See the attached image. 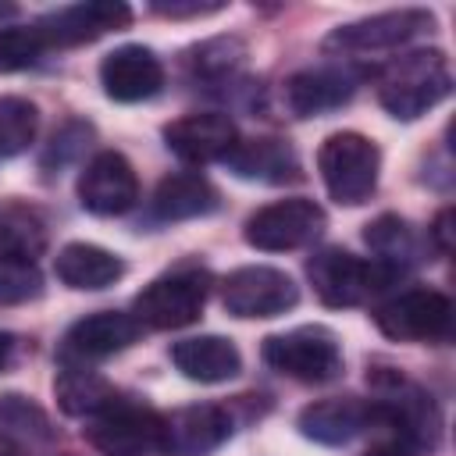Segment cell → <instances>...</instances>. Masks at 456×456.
<instances>
[{
  "instance_id": "obj_1",
  "label": "cell",
  "mask_w": 456,
  "mask_h": 456,
  "mask_svg": "<svg viewBox=\"0 0 456 456\" xmlns=\"http://www.w3.org/2000/svg\"><path fill=\"white\" fill-rule=\"evenodd\" d=\"M449 93H452V71L442 50H413L385 64L378 75V100L399 121H413L428 114Z\"/></svg>"
},
{
  "instance_id": "obj_2",
  "label": "cell",
  "mask_w": 456,
  "mask_h": 456,
  "mask_svg": "<svg viewBox=\"0 0 456 456\" xmlns=\"http://www.w3.org/2000/svg\"><path fill=\"white\" fill-rule=\"evenodd\" d=\"M367 381L374 385V428H385L392 438L406 442L413 452L435 449L442 438V413L435 406V399L406 381L399 370H385V374H367Z\"/></svg>"
},
{
  "instance_id": "obj_3",
  "label": "cell",
  "mask_w": 456,
  "mask_h": 456,
  "mask_svg": "<svg viewBox=\"0 0 456 456\" xmlns=\"http://www.w3.org/2000/svg\"><path fill=\"white\" fill-rule=\"evenodd\" d=\"M317 171L335 203L360 207L378 189L381 150L374 139H367L360 132H335L317 150Z\"/></svg>"
},
{
  "instance_id": "obj_4",
  "label": "cell",
  "mask_w": 456,
  "mask_h": 456,
  "mask_svg": "<svg viewBox=\"0 0 456 456\" xmlns=\"http://www.w3.org/2000/svg\"><path fill=\"white\" fill-rule=\"evenodd\" d=\"M306 274L321 303L342 310V306H360L370 296H378L399 271L381 260H360L338 246H328L306 260Z\"/></svg>"
},
{
  "instance_id": "obj_5",
  "label": "cell",
  "mask_w": 456,
  "mask_h": 456,
  "mask_svg": "<svg viewBox=\"0 0 456 456\" xmlns=\"http://www.w3.org/2000/svg\"><path fill=\"white\" fill-rule=\"evenodd\" d=\"M207 292H210V274L200 264H185V267H175V271L153 278L135 296V303H132L135 314L132 317L146 328L175 331V328H185V324L200 321Z\"/></svg>"
},
{
  "instance_id": "obj_6",
  "label": "cell",
  "mask_w": 456,
  "mask_h": 456,
  "mask_svg": "<svg viewBox=\"0 0 456 456\" xmlns=\"http://www.w3.org/2000/svg\"><path fill=\"white\" fill-rule=\"evenodd\" d=\"M260 356L278 374L292 381H306V385H324L342 374V349L335 335L321 324H303V328L264 338Z\"/></svg>"
},
{
  "instance_id": "obj_7",
  "label": "cell",
  "mask_w": 456,
  "mask_h": 456,
  "mask_svg": "<svg viewBox=\"0 0 456 456\" xmlns=\"http://www.w3.org/2000/svg\"><path fill=\"white\" fill-rule=\"evenodd\" d=\"M164 417L142 403L114 399L86 424V438L100 456H153L160 452Z\"/></svg>"
},
{
  "instance_id": "obj_8",
  "label": "cell",
  "mask_w": 456,
  "mask_h": 456,
  "mask_svg": "<svg viewBox=\"0 0 456 456\" xmlns=\"http://www.w3.org/2000/svg\"><path fill=\"white\" fill-rule=\"evenodd\" d=\"M324 221L328 217L314 200L292 196V200H278V203H267L256 214H249L242 239L253 249L285 253V249H299V246L314 242L324 232Z\"/></svg>"
},
{
  "instance_id": "obj_9",
  "label": "cell",
  "mask_w": 456,
  "mask_h": 456,
  "mask_svg": "<svg viewBox=\"0 0 456 456\" xmlns=\"http://www.w3.org/2000/svg\"><path fill=\"white\" fill-rule=\"evenodd\" d=\"M381 335L395 342H442L452 328V303L435 289H410L374 310Z\"/></svg>"
},
{
  "instance_id": "obj_10",
  "label": "cell",
  "mask_w": 456,
  "mask_h": 456,
  "mask_svg": "<svg viewBox=\"0 0 456 456\" xmlns=\"http://www.w3.org/2000/svg\"><path fill=\"white\" fill-rule=\"evenodd\" d=\"M221 303L232 317H278L299 303V289L285 271L253 264L221 281Z\"/></svg>"
},
{
  "instance_id": "obj_11",
  "label": "cell",
  "mask_w": 456,
  "mask_h": 456,
  "mask_svg": "<svg viewBox=\"0 0 456 456\" xmlns=\"http://www.w3.org/2000/svg\"><path fill=\"white\" fill-rule=\"evenodd\" d=\"M435 25L431 11L420 7H403V11H385V14H370L349 25H338L328 32L324 50H342V53H374V50H392L410 43L413 36L428 32Z\"/></svg>"
},
{
  "instance_id": "obj_12",
  "label": "cell",
  "mask_w": 456,
  "mask_h": 456,
  "mask_svg": "<svg viewBox=\"0 0 456 456\" xmlns=\"http://www.w3.org/2000/svg\"><path fill=\"white\" fill-rule=\"evenodd\" d=\"M132 21V11L121 0H89V4H68L50 14H43L32 28L43 39V46H78L93 43L107 32H118Z\"/></svg>"
},
{
  "instance_id": "obj_13",
  "label": "cell",
  "mask_w": 456,
  "mask_h": 456,
  "mask_svg": "<svg viewBox=\"0 0 456 456\" xmlns=\"http://www.w3.org/2000/svg\"><path fill=\"white\" fill-rule=\"evenodd\" d=\"M135 200H139V178H135V167L121 153L103 150L82 167V175H78V203L89 214L114 217V214L132 210Z\"/></svg>"
},
{
  "instance_id": "obj_14",
  "label": "cell",
  "mask_w": 456,
  "mask_h": 456,
  "mask_svg": "<svg viewBox=\"0 0 456 456\" xmlns=\"http://www.w3.org/2000/svg\"><path fill=\"white\" fill-rule=\"evenodd\" d=\"M232 435V417L214 403L182 406L164 417L160 452L164 456H207Z\"/></svg>"
},
{
  "instance_id": "obj_15",
  "label": "cell",
  "mask_w": 456,
  "mask_h": 456,
  "mask_svg": "<svg viewBox=\"0 0 456 456\" xmlns=\"http://www.w3.org/2000/svg\"><path fill=\"white\" fill-rule=\"evenodd\" d=\"M100 86L118 103H139L160 93L164 86V64L146 46H118L100 61Z\"/></svg>"
},
{
  "instance_id": "obj_16",
  "label": "cell",
  "mask_w": 456,
  "mask_h": 456,
  "mask_svg": "<svg viewBox=\"0 0 456 456\" xmlns=\"http://www.w3.org/2000/svg\"><path fill=\"white\" fill-rule=\"evenodd\" d=\"M139 338V321L121 310H96L82 321H75L61 342V356L75 363L107 360L121 349H128Z\"/></svg>"
},
{
  "instance_id": "obj_17",
  "label": "cell",
  "mask_w": 456,
  "mask_h": 456,
  "mask_svg": "<svg viewBox=\"0 0 456 456\" xmlns=\"http://www.w3.org/2000/svg\"><path fill=\"white\" fill-rule=\"evenodd\" d=\"M164 142L175 157L189 164H207V160H224L239 139H235V121L228 114L203 110L164 125Z\"/></svg>"
},
{
  "instance_id": "obj_18",
  "label": "cell",
  "mask_w": 456,
  "mask_h": 456,
  "mask_svg": "<svg viewBox=\"0 0 456 456\" xmlns=\"http://www.w3.org/2000/svg\"><path fill=\"white\" fill-rule=\"evenodd\" d=\"M299 431L310 442L321 445H346L356 435L374 428V406L356 395H338V399H317L299 410Z\"/></svg>"
},
{
  "instance_id": "obj_19",
  "label": "cell",
  "mask_w": 456,
  "mask_h": 456,
  "mask_svg": "<svg viewBox=\"0 0 456 456\" xmlns=\"http://www.w3.org/2000/svg\"><path fill=\"white\" fill-rule=\"evenodd\" d=\"M171 360L189 381H200V385H217V381H228L242 370V353L224 335L182 338V342H175Z\"/></svg>"
},
{
  "instance_id": "obj_20",
  "label": "cell",
  "mask_w": 456,
  "mask_h": 456,
  "mask_svg": "<svg viewBox=\"0 0 456 456\" xmlns=\"http://www.w3.org/2000/svg\"><path fill=\"white\" fill-rule=\"evenodd\" d=\"M356 89V75L342 68H310L285 82V103L296 118H314L342 107Z\"/></svg>"
},
{
  "instance_id": "obj_21",
  "label": "cell",
  "mask_w": 456,
  "mask_h": 456,
  "mask_svg": "<svg viewBox=\"0 0 456 456\" xmlns=\"http://www.w3.org/2000/svg\"><path fill=\"white\" fill-rule=\"evenodd\" d=\"M228 171L235 178L249 182H296L299 178V157L289 142L281 139H246L235 142L232 153L224 157Z\"/></svg>"
},
{
  "instance_id": "obj_22",
  "label": "cell",
  "mask_w": 456,
  "mask_h": 456,
  "mask_svg": "<svg viewBox=\"0 0 456 456\" xmlns=\"http://www.w3.org/2000/svg\"><path fill=\"white\" fill-rule=\"evenodd\" d=\"M217 207H221V192L196 171L167 175L153 189V217L160 221H189V217L214 214Z\"/></svg>"
},
{
  "instance_id": "obj_23",
  "label": "cell",
  "mask_w": 456,
  "mask_h": 456,
  "mask_svg": "<svg viewBox=\"0 0 456 456\" xmlns=\"http://www.w3.org/2000/svg\"><path fill=\"white\" fill-rule=\"evenodd\" d=\"M53 274L68 285V289H82V292H96L114 285L125 274L121 256H114L103 246L93 242H68L57 256H53Z\"/></svg>"
},
{
  "instance_id": "obj_24",
  "label": "cell",
  "mask_w": 456,
  "mask_h": 456,
  "mask_svg": "<svg viewBox=\"0 0 456 456\" xmlns=\"http://www.w3.org/2000/svg\"><path fill=\"white\" fill-rule=\"evenodd\" d=\"M53 392H57V406L71 417H96L118 399V392L86 367H64L53 381Z\"/></svg>"
},
{
  "instance_id": "obj_25",
  "label": "cell",
  "mask_w": 456,
  "mask_h": 456,
  "mask_svg": "<svg viewBox=\"0 0 456 456\" xmlns=\"http://www.w3.org/2000/svg\"><path fill=\"white\" fill-rule=\"evenodd\" d=\"M46 249V228L43 221L25 210L11 207L0 214V260H32Z\"/></svg>"
},
{
  "instance_id": "obj_26",
  "label": "cell",
  "mask_w": 456,
  "mask_h": 456,
  "mask_svg": "<svg viewBox=\"0 0 456 456\" xmlns=\"http://www.w3.org/2000/svg\"><path fill=\"white\" fill-rule=\"evenodd\" d=\"M363 242L378 253L381 264H388V267H395V271H399L403 264L417 260L413 232H410V224H406L403 217H395V214L374 217V221L367 224V232H363Z\"/></svg>"
},
{
  "instance_id": "obj_27",
  "label": "cell",
  "mask_w": 456,
  "mask_h": 456,
  "mask_svg": "<svg viewBox=\"0 0 456 456\" xmlns=\"http://www.w3.org/2000/svg\"><path fill=\"white\" fill-rule=\"evenodd\" d=\"M39 128V110L25 96H0V157L28 150Z\"/></svg>"
},
{
  "instance_id": "obj_28",
  "label": "cell",
  "mask_w": 456,
  "mask_h": 456,
  "mask_svg": "<svg viewBox=\"0 0 456 456\" xmlns=\"http://www.w3.org/2000/svg\"><path fill=\"white\" fill-rule=\"evenodd\" d=\"M246 57V46L242 39L235 36H217V39H207L200 46L189 50L185 64L192 71V78H228Z\"/></svg>"
},
{
  "instance_id": "obj_29",
  "label": "cell",
  "mask_w": 456,
  "mask_h": 456,
  "mask_svg": "<svg viewBox=\"0 0 456 456\" xmlns=\"http://www.w3.org/2000/svg\"><path fill=\"white\" fill-rule=\"evenodd\" d=\"M0 428L4 435L14 431V435H25V438H50V420L46 413L28 399V395H18V392H7L0 395Z\"/></svg>"
},
{
  "instance_id": "obj_30",
  "label": "cell",
  "mask_w": 456,
  "mask_h": 456,
  "mask_svg": "<svg viewBox=\"0 0 456 456\" xmlns=\"http://www.w3.org/2000/svg\"><path fill=\"white\" fill-rule=\"evenodd\" d=\"M43 296V274L32 260H0V306H18Z\"/></svg>"
},
{
  "instance_id": "obj_31",
  "label": "cell",
  "mask_w": 456,
  "mask_h": 456,
  "mask_svg": "<svg viewBox=\"0 0 456 456\" xmlns=\"http://www.w3.org/2000/svg\"><path fill=\"white\" fill-rule=\"evenodd\" d=\"M43 39L36 36V28H0V75L7 71H21L32 68L43 53Z\"/></svg>"
},
{
  "instance_id": "obj_32",
  "label": "cell",
  "mask_w": 456,
  "mask_h": 456,
  "mask_svg": "<svg viewBox=\"0 0 456 456\" xmlns=\"http://www.w3.org/2000/svg\"><path fill=\"white\" fill-rule=\"evenodd\" d=\"M153 11L157 14H164V18H203V14H217V11H224V4H200V0H189V4H153Z\"/></svg>"
},
{
  "instance_id": "obj_33",
  "label": "cell",
  "mask_w": 456,
  "mask_h": 456,
  "mask_svg": "<svg viewBox=\"0 0 456 456\" xmlns=\"http://www.w3.org/2000/svg\"><path fill=\"white\" fill-rule=\"evenodd\" d=\"M431 239L438 242V249H442V253H449V249H452V210H449V207L435 217V224H431Z\"/></svg>"
},
{
  "instance_id": "obj_34",
  "label": "cell",
  "mask_w": 456,
  "mask_h": 456,
  "mask_svg": "<svg viewBox=\"0 0 456 456\" xmlns=\"http://www.w3.org/2000/svg\"><path fill=\"white\" fill-rule=\"evenodd\" d=\"M11 356H14V335L0 331V370L11 363Z\"/></svg>"
},
{
  "instance_id": "obj_35",
  "label": "cell",
  "mask_w": 456,
  "mask_h": 456,
  "mask_svg": "<svg viewBox=\"0 0 456 456\" xmlns=\"http://www.w3.org/2000/svg\"><path fill=\"white\" fill-rule=\"evenodd\" d=\"M0 456H21V445L4 431H0Z\"/></svg>"
},
{
  "instance_id": "obj_36",
  "label": "cell",
  "mask_w": 456,
  "mask_h": 456,
  "mask_svg": "<svg viewBox=\"0 0 456 456\" xmlns=\"http://www.w3.org/2000/svg\"><path fill=\"white\" fill-rule=\"evenodd\" d=\"M11 11H14V7H7V4H0V14H11Z\"/></svg>"
}]
</instances>
